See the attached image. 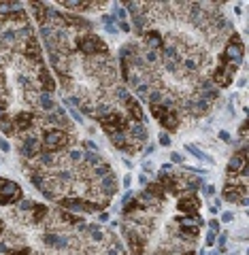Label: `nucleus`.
<instances>
[{"label": "nucleus", "instance_id": "obj_47", "mask_svg": "<svg viewBox=\"0 0 249 255\" xmlns=\"http://www.w3.org/2000/svg\"><path fill=\"white\" fill-rule=\"evenodd\" d=\"M171 160L175 162V164H183V162H185L183 155H179V153H171Z\"/></svg>", "mask_w": 249, "mask_h": 255}, {"label": "nucleus", "instance_id": "obj_7", "mask_svg": "<svg viewBox=\"0 0 249 255\" xmlns=\"http://www.w3.org/2000/svg\"><path fill=\"white\" fill-rule=\"evenodd\" d=\"M98 124H100V128L107 132V134H115V132H128L130 119L126 117V115L113 111L111 115H107V117L98 119Z\"/></svg>", "mask_w": 249, "mask_h": 255}, {"label": "nucleus", "instance_id": "obj_15", "mask_svg": "<svg viewBox=\"0 0 249 255\" xmlns=\"http://www.w3.org/2000/svg\"><path fill=\"white\" fill-rule=\"evenodd\" d=\"M245 166H247V147H241L239 151L230 158L226 170H228V175H236V172H241Z\"/></svg>", "mask_w": 249, "mask_h": 255}, {"label": "nucleus", "instance_id": "obj_59", "mask_svg": "<svg viewBox=\"0 0 249 255\" xmlns=\"http://www.w3.org/2000/svg\"><path fill=\"white\" fill-rule=\"evenodd\" d=\"M181 255H196L194 251H185V253H181Z\"/></svg>", "mask_w": 249, "mask_h": 255}, {"label": "nucleus", "instance_id": "obj_35", "mask_svg": "<svg viewBox=\"0 0 249 255\" xmlns=\"http://www.w3.org/2000/svg\"><path fill=\"white\" fill-rule=\"evenodd\" d=\"M164 111H166V109H164V104H152V115H153V117H162V115H164Z\"/></svg>", "mask_w": 249, "mask_h": 255}, {"label": "nucleus", "instance_id": "obj_26", "mask_svg": "<svg viewBox=\"0 0 249 255\" xmlns=\"http://www.w3.org/2000/svg\"><path fill=\"white\" fill-rule=\"evenodd\" d=\"M0 130H2L7 136H13V134H15L13 119H11V115H9L7 111H2V113H0Z\"/></svg>", "mask_w": 249, "mask_h": 255}, {"label": "nucleus", "instance_id": "obj_45", "mask_svg": "<svg viewBox=\"0 0 249 255\" xmlns=\"http://www.w3.org/2000/svg\"><path fill=\"white\" fill-rule=\"evenodd\" d=\"M209 228H211V232H215V234H217V232H219V221H217V219H211Z\"/></svg>", "mask_w": 249, "mask_h": 255}, {"label": "nucleus", "instance_id": "obj_43", "mask_svg": "<svg viewBox=\"0 0 249 255\" xmlns=\"http://www.w3.org/2000/svg\"><path fill=\"white\" fill-rule=\"evenodd\" d=\"M81 145H83V147H85V149H90V151H98V147H96V143H92V141H83V143H81Z\"/></svg>", "mask_w": 249, "mask_h": 255}, {"label": "nucleus", "instance_id": "obj_54", "mask_svg": "<svg viewBox=\"0 0 249 255\" xmlns=\"http://www.w3.org/2000/svg\"><path fill=\"white\" fill-rule=\"evenodd\" d=\"M217 245H219V249H224V245H226V234H222V236H219Z\"/></svg>", "mask_w": 249, "mask_h": 255}, {"label": "nucleus", "instance_id": "obj_40", "mask_svg": "<svg viewBox=\"0 0 249 255\" xmlns=\"http://www.w3.org/2000/svg\"><path fill=\"white\" fill-rule=\"evenodd\" d=\"M145 60H147L149 64H155V62H158V54H155V51H152V49H149L147 54H145Z\"/></svg>", "mask_w": 249, "mask_h": 255}, {"label": "nucleus", "instance_id": "obj_12", "mask_svg": "<svg viewBox=\"0 0 249 255\" xmlns=\"http://www.w3.org/2000/svg\"><path fill=\"white\" fill-rule=\"evenodd\" d=\"M13 128H15V134H28V132L34 128V113L32 111H19L13 117Z\"/></svg>", "mask_w": 249, "mask_h": 255}, {"label": "nucleus", "instance_id": "obj_57", "mask_svg": "<svg viewBox=\"0 0 249 255\" xmlns=\"http://www.w3.org/2000/svg\"><path fill=\"white\" fill-rule=\"evenodd\" d=\"M138 181H141L143 185H147V177H145V175H141V177H138Z\"/></svg>", "mask_w": 249, "mask_h": 255}, {"label": "nucleus", "instance_id": "obj_50", "mask_svg": "<svg viewBox=\"0 0 249 255\" xmlns=\"http://www.w3.org/2000/svg\"><path fill=\"white\" fill-rule=\"evenodd\" d=\"M7 109H9L7 100H4V98H0V113H2V111H7Z\"/></svg>", "mask_w": 249, "mask_h": 255}, {"label": "nucleus", "instance_id": "obj_17", "mask_svg": "<svg viewBox=\"0 0 249 255\" xmlns=\"http://www.w3.org/2000/svg\"><path fill=\"white\" fill-rule=\"evenodd\" d=\"M98 187H100V191L107 196V198H113L115 194H117L119 185H117V177H115V172H111V175L102 177L100 183H98Z\"/></svg>", "mask_w": 249, "mask_h": 255}, {"label": "nucleus", "instance_id": "obj_30", "mask_svg": "<svg viewBox=\"0 0 249 255\" xmlns=\"http://www.w3.org/2000/svg\"><path fill=\"white\" fill-rule=\"evenodd\" d=\"M38 107L43 109V111L51 113V111H54V109H56V102L49 98V94H45V91H43V94L38 96Z\"/></svg>", "mask_w": 249, "mask_h": 255}, {"label": "nucleus", "instance_id": "obj_46", "mask_svg": "<svg viewBox=\"0 0 249 255\" xmlns=\"http://www.w3.org/2000/svg\"><path fill=\"white\" fill-rule=\"evenodd\" d=\"M215 245V232H209V236H207V247H213Z\"/></svg>", "mask_w": 249, "mask_h": 255}, {"label": "nucleus", "instance_id": "obj_36", "mask_svg": "<svg viewBox=\"0 0 249 255\" xmlns=\"http://www.w3.org/2000/svg\"><path fill=\"white\" fill-rule=\"evenodd\" d=\"M30 253H32L30 247H17V249H13V251H9L7 255H30Z\"/></svg>", "mask_w": 249, "mask_h": 255}, {"label": "nucleus", "instance_id": "obj_14", "mask_svg": "<svg viewBox=\"0 0 249 255\" xmlns=\"http://www.w3.org/2000/svg\"><path fill=\"white\" fill-rule=\"evenodd\" d=\"M43 245L49 247V249H56V251H62V249H66L71 245V238L64 234H56V232H47V234H43Z\"/></svg>", "mask_w": 249, "mask_h": 255}, {"label": "nucleus", "instance_id": "obj_53", "mask_svg": "<svg viewBox=\"0 0 249 255\" xmlns=\"http://www.w3.org/2000/svg\"><path fill=\"white\" fill-rule=\"evenodd\" d=\"M71 115H73V117L77 119V121H83V117H81V113H79V111H75V109H71Z\"/></svg>", "mask_w": 249, "mask_h": 255}, {"label": "nucleus", "instance_id": "obj_22", "mask_svg": "<svg viewBox=\"0 0 249 255\" xmlns=\"http://www.w3.org/2000/svg\"><path fill=\"white\" fill-rule=\"evenodd\" d=\"M30 7V11L34 13V17H37L38 26H45L47 24V17H49V7L45 2H30L28 4Z\"/></svg>", "mask_w": 249, "mask_h": 255}, {"label": "nucleus", "instance_id": "obj_31", "mask_svg": "<svg viewBox=\"0 0 249 255\" xmlns=\"http://www.w3.org/2000/svg\"><path fill=\"white\" fill-rule=\"evenodd\" d=\"M136 94H138V98L141 100H149V94H152V85H147V83H141L138 88L134 90Z\"/></svg>", "mask_w": 249, "mask_h": 255}, {"label": "nucleus", "instance_id": "obj_44", "mask_svg": "<svg viewBox=\"0 0 249 255\" xmlns=\"http://www.w3.org/2000/svg\"><path fill=\"white\" fill-rule=\"evenodd\" d=\"M219 138H222L224 143H232V136H230L226 130H222V132H219Z\"/></svg>", "mask_w": 249, "mask_h": 255}, {"label": "nucleus", "instance_id": "obj_11", "mask_svg": "<svg viewBox=\"0 0 249 255\" xmlns=\"http://www.w3.org/2000/svg\"><path fill=\"white\" fill-rule=\"evenodd\" d=\"M19 151L28 160H34L37 155H40V151H43V149H40V141L32 134V130L28 132V134H21V147H19Z\"/></svg>", "mask_w": 249, "mask_h": 255}, {"label": "nucleus", "instance_id": "obj_18", "mask_svg": "<svg viewBox=\"0 0 249 255\" xmlns=\"http://www.w3.org/2000/svg\"><path fill=\"white\" fill-rule=\"evenodd\" d=\"M38 83H40V88L45 90V94H51V91L56 90V81L45 64H38Z\"/></svg>", "mask_w": 249, "mask_h": 255}, {"label": "nucleus", "instance_id": "obj_27", "mask_svg": "<svg viewBox=\"0 0 249 255\" xmlns=\"http://www.w3.org/2000/svg\"><path fill=\"white\" fill-rule=\"evenodd\" d=\"M145 191H147V194H152L153 198H158V200H164V194H166L164 187H162L158 181H155V183H153V181L147 183V185H145Z\"/></svg>", "mask_w": 249, "mask_h": 255}, {"label": "nucleus", "instance_id": "obj_16", "mask_svg": "<svg viewBox=\"0 0 249 255\" xmlns=\"http://www.w3.org/2000/svg\"><path fill=\"white\" fill-rule=\"evenodd\" d=\"M124 104H126V117H128L130 121H134V124H143L145 121V113H143V109H141V104H138L134 98H128V100H124Z\"/></svg>", "mask_w": 249, "mask_h": 255}, {"label": "nucleus", "instance_id": "obj_19", "mask_svg": "<svg viewBox=\"0 0 249 255\" xmlns=\"http://www.w3.org/2000/svg\"><path fill=\"white\" fill-rule=\"evenodd\" d=\"M160 126L164 128V130H169V132H175L177 128H179V113H177V109H166L164 115L160 117Z\"/></svg>", "mask_w": 249, "mask_h": 255}, {"label": "nucleus", "instance_id": "obj_21", "mask_svg": "<svg viewBox=\"0 0 249 255\" xmlns=\"http://www.w3.org/2000/svg\"><path fill=\"white\" fill-rule=\"evenodd\" d=\"M62 24L68 26V28H77V30H90L92 28V21L88 19H83V17H79V15H62Z\"/></svg>", "mask_w": 249, "mask_h": 255}, {"label": "nucleus", "instance_id": "obj_28", "mask_svg": "<svg viewBox=\"0 0 249 255\" xmlns=\"http://www.w3.org/2000/svg\"><path fill=\"white\" fill-rule=\"evenodd\" d=\"M92 172H94V177H96V179H102V177L111 175V172H113V166L109 164V162L102 160L100 164H96V166H94V170H92Z\"/></svg>", "mask_w": 249, "mask_h": 255}, {"label": "nucleus", "instance_id": "obj_25", "mask_svg": "<svg viewBox=\"0 0 249 255\" xmlns=\"http://www.w3.org/2000/svg\"><path fill=\"white\" fill-rule=\"evenodd\" d=\"M49 215V208L45 204H34L32 206V215H30V221L32 223H43Z\"/></svg>", "mask_w": 249, "mask_h": 255}, {"label": "nucleus", "instance_id": "obj_23", "mask_svg": "<svg viewBox=\"0 0 249 255\" xmlns=\"http://www.w3.org/2000/svg\"><path fill=\"white\" fill-rule=\"evenodd\" d=\"M128 134H130L132 141L145 143V141H147V136H149V132H147V128H145L143 124H130V128H128Z\"/></svg>", "mask_w": 249, "mask_h": 255}, {"label": "nucleus", "instance_id": "obj_3", "mask_svg": "<svg viewBox=\"0 0 249 255\" xmlns=\"http://www.w3.org/2000/svg\"><path fill=\"white\" fill-rule=\"evenodd\" d=\"M236 68L239 66H234V64H230L224 55H219V66L211 74V83L217 85V88H228V85L232 83V79H234Z\"/></svg>", "mask_w": 249, "mask_h": 255}, {"label": "nucleus", "instance_id": "obj_2", "mask_svg": "<svg viewBox=\"0 0 249 255\" xmlns=\"http://www.w3.org/2000/svg\"><path fill=\"white\" fill-rule=\"evenodd\" d=\"M75 47H77L83 55H98V54H102V55H109V47H107V43L102 40L98 34H79L77 38H75Z\"/></svg>", "mask_w": 249, "mask_h": 255}, {"label": "nucleus", "instance_id": "obj_39", "mask_svg": "<svg viewBox=\"0 0 249 255\" xmlns=\"http://www.w3.org/2000/svg\"><path fill=\"white\" fill-rule=\"evenodd\" d=\"M68 158H71V162H83V151H77V149H75V151H71L68 153Z\"/></svg>", "mask_w": 249, "mask_h": 255}, {"label": "nucleus", "instance_id": "obj_42", "mask_svg": "<svg viewBox=\"0 0 249 255\" xmlns=\"http://www.w3.org/2000/svg\"><path fill=\"white\" fill-rule=\"evenodd\" d=\"M158 141H160V145H164V147H169V145H171V136H169V134H166V132H162V134H160V138H158Z\"/></svg>", "mask_w": 249, "mask_h": 255}, {"label": "nucleus", "instance_id": "obj_56", "mask_svg": "<svg viewBox=\"0 0 249 255\" xmlns=\"http://www.w3.org/2000/svg\"><path fill=\"white\" fill-rule=\"evenodd\" d=\"M109 219V213H100V221H107Z\"/></svg>", "mask_w": 249, "mask_h": 255}, {"label": "nucleus", "instance_id": "obj_29", "mask_svg": "<svg viewBox=\"0 0 249 255\" xmlns=\"http://www.w3.org/2000/svg\"><path fill=\"white\" fill-rule=\"evenodd\" d=\"M185 149H188V151L192 153L196 160H200V162H207V164H213V158H211V155L202 153L200 149H196V147H194V145H185Z\"/></svg>", "mask_w": 249, "mask_h": 255}, {"label": "nucleus", "instance_id": "obj_49", "mask_svg": "<svg viewBox=\"0 0 249 255\" xmlns=\"http://www.w3.org/2000/svg\"><path fill=\"white\" fill-rule=\"evenodd\" d=\"M222 221H224V223H230V221H232V213H224V215H222Z\"/></svg>", "mask_w": 249, "mask_h": 255}, {"label": "nucleus", "instance_id": "obj_20", "mask_svg": "<svg viewBox=\"0 0 249 255\" xmlns=\"http://www.w3.org/2000/svg\"><path fill=\"white\" fill-rule=\"evenodd\" d=\"M143 43H145V47L155 51V49H162L164 38H162V34L158 30H147V32H143Z\"/></svg>", "mask_w": 249, "mask_h": 255}, {"label": "nucleus", "instance_id": "obj_58", "mask_svg": "<svg viewBox=\"0 0 249 255\" xmlns=\"http://www.w3.org/2000/svg\"><path fill=\"white\" fill-rule=\"evenodd\" d=\"M2 232H4V221L0 219V236H2Z\"/></svg>", "mask_w": 249, "mask_h": 255}, {"label": "nucleus", "instance_id": "obj_6", "mask_svg": "<svg viewBox=\"0 0 249 255\" xmlns=\"http://www.w3.org/2000/svg\"><path fill=\"white\" fill-rule=\"evenodd\" d=\"M226 60L230 64H234V66H241L243 60H245V45H243V40L239 34H232V36L228 38V43H226V49L222 54Z\"/></svg>", "mask_w": 249, "mask_h": 255}, {"label": "nucleus", "instance_id": "obj_4", "mask_svg": "<svg viewBox=\"0 0 249 255\" xmlns=\"http://www.w3.org/2000/svg\"><path fill=\"white\" fill-rule=\"evenodd\" d=\"M57 206L66 208V211H81V213H100L102 206L98 202H92L88 198H79V196H68V198L57 200Z\"/></svg>", "mask_w": 249, "mask_h": 255}, {"label": "nucleus", "instance_id": "obj_55", "mask_svg": "<svg viewBox=\"0 0 249 255\" xmlns=\"http://www.w3.org/2000/svg\"><path fill=\"white\" fill-rule=\"evenodd\" d=\"M130 179H132L130 175H128V177H124V187H130Z\"/></svg>", "mask_w": 249, "mask_h": 255}, {"label": "nucleus", "instance_id": "obj_51", "mask_svg": "<svg viewBox=\"0 0 249 255\" xmlns=\"http://www.w3.org/2000/svg\"><path fill=\"white\" fill-rule=\"evenodd\" d=\"M247 136V121H243V126H241V138H245Z\"/></svg>", "mask_w": 249, "mask_h": 255}, {"label": "nucleus", "instance_id": "obj_37", "mask_svg": "<svg viewBox=\"0 0 249 255\" xmlns=\"http://www.w3.org/2000/svg\"><path fill=\"white\" fill-rule=\"evenodd\" d=\"M79 109L83 111V115H94V104H90V102H83V100H81Z\"/></svg>", "mask_w": 249, "mask_h": 255}, {"label": "nucleus", "instance_id": "obj_33", "mask_svg": "<svg viewBox=\"0 0 249 255\" xmlns=\"http://www.w3.org/2000/svg\"><path fill=\"white\" fill-rule=\"evenodd\" d=\"M83 160H85V162H88V164H90L92 168H94L96 164H100V162H102V160H100V158H98V155H96V153H83Z\"/></svg>", "mask_w": 249, "mask_h": 255}, {"label": "nucleus", "instance_id": "obj_48", "mask_svg": "<svg viewBox=\"0 0 249 255\" xmlns=\"http://www.w3.org/2000/svg\"><path fill=\"white\" fill-rule=\"evenodd\" d=\"M117 26H119L124 32H130V24H128V21H117Z\"/></svg>", "mask_w": 249, "mask_h": 255}, {"label": "nucleus", "instance_id": "obj_9", "mask_svg": "<svg viewBox=\"0 0 249 255\" xmlns=\"http://www.w3.org/2000/svg\"><path fill=\"white\" fill-rule=\"evenodd\" d=\"M124 238H126V245L130 249V255H143L145 253V236L138 234L134 228L124 225Z\"/></svg>", "mask_w": 249, "mask_h": 255}, {"label": "nucleus", "instance_id": "obj_1", "mask_svg": "<svg viewBox=\"0 0 249 255\" xmlns=\"http://www.w3.org/2000/svg\"><path fill=\"white\" fill-rule=\"evenodd\" d=\"M71 134L57 128H43V136H40V149L45 153H57L71 145Z\"/></svg>", "mask_w": 249, "mask_h": 255}, {"label": "nucleus", "instance_id": "obj_52", "mask_svg": "<svg viewBox=\"0 0 249 255\" xmlns=\"http://www.w3.org/2000/svg\"><path fill=\"white\" fill-rule=\"evenodd\" d=\"M205 194H207V196H213V194H215V187H213V185H207V187H205Z\"/></svg>", "mask_w": 249, "mask_h": 255}, {"label": "nucleus", "instance_id": "obj_34", "mask_svg": "<svg viewBox=\"0 0 249 255\" xmlns=\"http://www.w3.org/2000/svg\"><path fill=\"white\" fill-rule=\"evenodd\" d=\"M17 40V36H15V32L13 30H7L2 34V45H13Z\"/></svg>", "mask_w": 249, "mask_h": 255}, {"label": "nucleus", "instance_id": "obj_10", "mask_svg": "<svg viewBox=\"0 0 249 255\" xmlns=\"http://www.w3.org/2000/svg\"><path fill=\"white\" fill-rule=\"evenodd\" d=\"M245 194H247L245 179H243V181H236V179H232L230 183H226V187L222 191V198L226 202H241V198H245Z\"/></svg>", "mask_w": 249, "mask_h": 255}, {"label": "nucleus", "instance_id": "obj_13", "mask_svg": "<svg viewBox=\"0 0 249 255\" xmlns=\"http://www.w3.org/2000/svg\"><path fill=\"white\" fill-rule=\"evenodd\" d=\"M24 55H26V60H30L32 64H43V49H40V40L34 36L28 38L26 40V47H24Z\"/></svg>", "mask_w": 249, "mask_h": 255}, {"label": "nucleus", "instance_id": "obj_38", "mask_svg": "<svg viewBox=\"0 0 249 255\" xmlns=\"http://www.w3.org/2000/svg\"><path fill=\"white\" fill-rule=\"evenodd\" d=\"M115 96H117V100H128L130 94L126 88H115Z\"/></svg>", "mask_w": 249, "mask_h": 255}, {"label": "nucleus", "instance_id": "obj_24", "mask_svg": "<svg viewBox=\"0 0 249 255\" xmlns=\"http://www.w3.org/2000/svg\"><path fill=\"white\" fill-rule=\"evenodd\" d=\"M57 217H60V221H64L68 225H77L79 230H85V221L81 219L79 215H75V213H68V211H62L57 213Z\"/></svg>", "mask_w": 249, "mask_h": 255}, {"label": "nucleus", "instance_id": "obj_5", "mask_svg": "<svg viewBox=\"0 0 249 255\" xmlns=\"http://www.w3.org/2000/svg\"><path fill=\"white\" fill-rule=\"evenodd\" d=\"M21 198H24V191L15 181H9V179L0 177V204L2 206H11L17 204Z\"/></svg>", "mask_w": 249, "mask_h": 255}, {"label": "nucleus", "instance_id": "obj_32", "mask_svg": "<svg viewBox=\"0 0 249 255\" xmlns=\"http://www.w3.org/2000/svg\"><path fill=\"white\" fill-rule=\"evenodd\" d=\"M88 232H90V236H92V238H94L96 242L102 240V232H100V228H98V225H88Z\"/></svg>", "mask_w": 249, "mask_h": 255}, {"label": "nucleus", "instance_id": "obj_41", "mask_svg": "<svg viewBox=\"0 0 249 255\" xmlns=\"http://www.w3.org/2000/svg\"><path fill=\"white\" fill-rule=\"evenodd\" d=\"M102 21H105V24H107V28H111V26H115V24H117V19H115L113 15H102Z\"/></svg>", "mask_w": 249, "mask_h": 255}, {"label": "nucleus", "instance_id": "obj_8", "mask_svg": "<svg viewBox=\"0 0 249 255\" xmlns=\"http://www.w3.org/2000/svg\"><path fill=\"white\" fill-rule=\"evenodd\" d=\"M177 208L183 213L185 217H198V211H200V198L196 194H185L179 196V202H177Z\"/></svg>", "mask_w": 249, "mask_h": 255}]
</instances>
